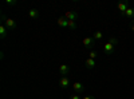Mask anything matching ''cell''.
<instances>
[{"instance_id": "obj_1", "label": "cell", "mask_w": 134, "mask_h": 99, "mask_svg": "<svg viewBox=\"0 0 134 99\" xmlns=\"http://www.w3.org/2000/svg\"><path fill=\"white\" fill-rule=\"evenodd\" d=\"M2 20H3V24L8 28V31L11 30V31H14V30H16V21L14 20V19H11V18H5L3 14H2Z\"/></svg>"}, {"instance_id": "obj_2", "label": "cell", "mask_w": 134, "mask_h": 99, "mask_svg": "<svg viewBox=\"0 0 134 99\" xmlns=\"http://www.w3.org/2000/svg\"><path fill=\"white\" fill-rule=\"evenodd\" d=\"M72 90L75 91V94H83V91H85V86H83V83H81V82H74L72 83Z\"/></svg>"}, {"instance_id": "obj_3", "label": "cell", "mask_w": 134, "mask_h": 99, "mask_svg": "<svg viewBox=\"0 0 134 99\" xmlns=\"http://www.w3.org/2000/svg\"><path fill=\"white\" fill-rule=\"evenodd\" d=\"M94 44H95V39H94L93 36H87V38L83 39V46H85V47H87V48H93Z\"/></svg>"}, {"instance_id": "obj_4", "label": "cell", "mask_w": 134, "mask_h": 99, "mask_svg": "<svg viewBox=\"0 0 134 99\" xmlns=\"http://www.w3.org/2000/svg\"><path fill=\"white\" fill-rule=\"evenodd\" d=\"M59 72H60L62 76H67V75L71 72L70 66H69V64H60V66H59Z\"/></svg>"}, {"instance_id": "obj_5", "label": "cell", "mask_w": 134, "mask_h": 99, "mask_svg": "<svg viewBox=\"0 0 134 99\" xmlns=\"http://www.w3.org/2000/svg\"><path fill=\"white\" fill-rule=\"evenodd\" d=\"M129 8V2L126 0V2H121V3H118V11H119V14L124 16L125 15V12H126V9Z\"/></svg>"}, {"instance_id": "obj_6", "label": "cell", "mask_w": 134, "mask_h": 99, "mask_svg": "<svg viewBox=\"0 0 134 99\" xmlns=\"http://www.w3.org/2000/svg\"><path fill=\"white\" fill-rule=\"evenodd\" d=\"M70 84H71V82H70L69 76H62V78L59 79V86L62 87V89H67Z\"/></svg>"}, {"instance_id": "obj_7", "label": "cell", "mask_w": 134, "mask_h": 99, "mask_svg": "<svg viewBox=\"0 0 134 99\" xmlns=\"http://www.w3.org/2000/svg\"><path fill=\"white\" fill-rule=\"evenodd\" d=\"M114 48H115V46H113L110 42L105 43V46H103V51H105L106 55H111V54L114 52Z\"/></svg>"}, {"instance_id": "obj_8", "label": "cell", "mask_w": 134, "mask_h": 99, "mask_svg": "<svg viewBox=\"0 0 134 99\" xmlns=\"http://www.w3.org/2000/svg\"><path fill=\"white\" fill-rule=\"evenodd\" d=\"M85 66H86V68H88V70H93L95 66H97V63H95V59H90V58H87L86 60H85Z\"/></svg>"}, {"instance_id": "obj_9", "label": "cell", "mask_w": 134, "mask_h": 99, "mask_svg": "<svg viewBox=\"0 0 134 99\" xmlns=\"http://www.w3.org/2000/svg\"><path fill=\"white\" fill-rule=\"evenodd\" d=\"M64 18L67 19V20H72V21H75L76 19H78V14L75 12V11H69V12H66V15H64Z\"/></svg>"}, {"instance_id": "obj_10", "label": "cell", "mask_w": 134, "mask_h": 99, "mask_svg": "<svg viewBox=\"0 0 134 99\" xmlns=\"http://www.w3.org/2000/svg\"><path fill=\"white\" fill-rule=\"evenodd\" d=\"M58 26L62 27V28H67V27H69V20H67L64 16H60L58 19Z\"/></svg>"}, {"instance_id": "obj_11", "label": "cell", "mask_w": 134, "mask_h": 99, "mask_svg": "<svg viewBox=\"0 0 134 99\" xmlns=\"http://www.w3.org/2000/svg\"><path fill=\"white\" fill-rule=\"evenodd\" d=\"M28 16H30V19L36 20V19L39 18V11H38L36 8H31V9L28 11Z\"/></svg>"}, {"instance_id": "obj_12", "label": "cell", "mask_w": 134, "mask_h": 99, "mask_svg": "<svg viewBox=\"0 0 134 99\" xmlns=\"http://www.w3.org/2000/svg\"><path fill=\"white\" fill-rule=\"evenodd\" d=\"M7 35H8V28L2 23V26H0V38H2V39H5Z\"/></svg>"}, {"instance_id": "obj_13", "label": "cell", "mask_w": 134, "mask_h": 99, "mask_svg": "<svg viewBox=\"0 0 134 99\" xmlns=\"http://www.w3.org/2000/svg\"><path fill=\"white\" fill-rule=\"evenodd\" d=\"M124 16H126V18H129V19L134 20V8L129 7V8L126 9V12H125V15H124Z\"/></svg>"}, {"instance_id": "obj_14", "label": "cell", "mask_w": 134, "mask_h": 99, "mask_svg": "<svg viewBox=\"0 0 134 99\" xmlns=\"http://www.w3.org/2000/svg\"><path fill=\"white\" fill-rule=\"evenodd\" d=\"M94 39H95V42L97 40H102V38H103V34H102V32H100V31H95L94 32V36H93Z\"/></svg>"}, {"instance_id": "obj_15", "label": "cell", "mask_w": 134, "mask_h": 99, "mask_svg": "<svg viewBox=\"0 0 134 99\" xmlns=\"http://www.w3.org/2000/svg\"><path fill=\"white\" fill-rule=\"evenodd\" d=\"M5 4L8 7H14V5L18 4V2H16V0H5Z\"/></svg>"}, {"instance_id": "obj_16", "label": "cell", "mask_w": 134, "mask_h": 99, "mask_svg": "<svg viewBox=\"0 0 134 99\" xmlns=\"http://www.w3.org/2000/svg\"><path fill=\"white\" fill-rule=\"evenodd\" d=\"M67 28L75 30V28H76V23H75V21H72V20H69V27H67Z\"/></svg>"}, {"instance_id": "obj_17", "label": "cell", "mask_w": 134, "mask_h": 99, "mask_svg": "<svg viewBox=\"0 0 134 99\" xmlns=\"http://www.w3.org/2000/svg\"><path fill=\"white\" fill-rule=\"evenodd\" d=\"M109 42H110L113 46H117V44H118V39H117V38H114V36H111V38L109 39Z\"/></svg>"}, {"instance_id": "obj_18", "label": "cell", "mask_w": 134, "mask_h": 99, "mask_svg": "<svg viewBox=\"0 0 134 99\" xmlns=\"http://www.w3.org/2000/svg\"><path fill=\"white\" fill-rule=\"evenodd\" d=\"M97 56H98L97 51H90V52H88V58H90V59H95Z\"/></svg>"}, {"instance_id": "obj_19", "label": "cell", "mask_w": 134, "mask_h": 99, "mask_svg": "<svg viewBox=\"0 0 134 99\" xmlns=\"http://www.w3.org/2000/svg\"><path fill=\"white\" fill-rule=\"evenodd\" d=\"M70 99H82V96H81L79 94H74V95L70 96Z\"/></svg>"}, {"instance_id": "obj_20", "label": "cell", "mask_w": 134, "mask_h": 99, "mask_svg": "<svg viewBox=\"0 0 134 99\" xmlns=\"http://www.w3.org/2000/svg\"><path fill=\"white\" fill-rule=\"evenodd\" d=\"M129 26H130V30L134 32V20H131V21H130V24H129Z\"/></svg>"}, {"instance_id": "obj_21", "label": "cell", "mask_w": 134, "mask_h": 99, "mask_svg": "<svg viewBox=\"0 0 134 99\" xmlns=\"http://www.w3.org/2000/svg\"><path fill=\"white\" fill-rule=\"evenodd\" d=\"M82 99H95L94 96H91V95H87V96H83Z\"/></svg>"}]
</instances>
